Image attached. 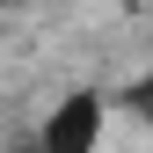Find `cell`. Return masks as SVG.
<instances>
[{
  "instance_id": "cell-1",
  "label": "cell",
  "mask_w": 153,
  "mask_h": 153,
  "mask_svg": "<svg viewBox=\"0 0 153 153\" xmlns=\"http://www.w3.org/2000/svg\"><path fill=\"white\" fill-rule=\"evenodd\" d=\"M102 124H109V102L95 88H73V95L51 102L44 131H36V153H95L102 146Z\"/></svg>"
},
{
  "instance_id": "cell-2",
  "label": "cell",
  "mask_w": 153,
  "mask_h": 153,
  "mask_svg": "<svg viewBox=\"0 0 153 153\" xmlns=\"http://www.w3.org/2000/svg\"><path fill=\"white\" fill-rule=\"evenodd\" d=\"M124 109H131L139 124H153V73H146V80H131V88H124Z\"/></svg>"
}]
</instances>
